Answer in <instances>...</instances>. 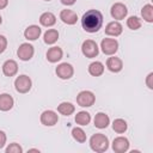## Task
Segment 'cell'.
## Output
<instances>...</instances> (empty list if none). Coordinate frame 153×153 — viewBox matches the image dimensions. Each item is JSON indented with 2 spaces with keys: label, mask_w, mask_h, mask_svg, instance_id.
<instances>
[{
  "label": "cell",
  "mask_w": 153,
  "mask_h": 153,
  "mask_svg": "<svg viewBox=\"0 0 153 153\" xmlns=\"http://www.w3.org/2000/svg\"><path fill=\"white\" fill-rule=\"evenodd\" d=\"M103 25V14L98 10H88L81 17V26L86 32L94 33Z\"/></svg>",
  "instance_id": "6da1fadb"
},
{
  "label": "cell",
  "mask_w": 153,
  "mask_h": 153,
  "mask_svg": "<svg viewBox=\"0 0 153 153\" xmlns=\"http://www.w3.org/2000/svg\"><path fill=\"white\" fill-rule=\"evenodd\" d=\"M90 147L96 153H103L109 148V139L102 133H96L90 137Z\"/></svg>",
  "instance_id": "7a4b0ae2"
},
{
  "label": "cell",
  "mask_w": 153,
  "mask_h": 153,
  "mask_svg": "<svg viewBox=\"0 0 153 153\" xmlns=\"http://www.w3.org/2000/svg\"><path fill=\"white\" fill-rule=\"evenodd\" d=\"M94 102H96V96L92 91L84 90L80 91L76 96V104L81 108H90L94 104Z\"/></svg>",
  "instance_id": "3957f363"
},
{
  "label": "cell",
  "mask_w": 153,
  "mask_h": 153,
  "mask_svg": "<svg viewBox=\"0 0 153 153\" xmlns=\"http://www.w3.org/2000/svg\"><path fill=\"white\" fill-rule=\"evenodd\" d=\"M81 53L87 59H93L99 54V47L93 39H86L81 44Z\"/></svg>",
  "instance_id": "277c9868"
},
{
  "label": "cell",
  "mask_w": 153,
  "mask_h": 153,
  "mask_svg": "<svg viewBox=\"0 0 153 153\" xmlns=\"http://www.w3.org/2000/svg\"><path fill=\"white\" fill-rule=\"evenodd\" d=\"M32 87V81L29 75L22 74L16 78L14 80V88L19 93H27Z\"/></svg>",
  "instance_id": "5b68a950"
},
{
  "label": "cell",
  "mask_w": 153,
  "mask_h": 153,
  "mask_svg": "<svg viewBox=\"0 0 153 153\" xmlns=\"http://www.w3.org/2000/svg\"><path fill=\"white\" fill-rule=\"evenodd\" d=\"M100 49L105 55H115L118 50V42L115 38H103L100 42Z\"/></svg>",
  "instance_id": "8992f818"
},
{
  "label": "cell",
  "mask_w": 153,
  "mask_h": 153,
  "mask_svg": "<svg viewBox=\"0 0 153 153\" xmlns=\"http://www.w3.org/2000/svg\"><path fill=\"white\" fill-rule=\"evenodd\" d=\"M55 73L56 75L62 79V80H68L71 79L73 75H74V68L71 63H67V62H62L60 65H57L56 69H55Z\"/></svg>",
  "instance_id": "52a82bcc"
},
{
  "label": "cell",
  "mask_w": 153,
  "mask_h": 153,
  "mask_svg": "<svg viewBox=\"0 0 153 153\" xmlns=\"http://www.w3.org/2000/svg\"><path fill=\"white\" fill-rule=\"evenodd\" d=\"M35 54V48L30 43H22L17 50V56L22 61H29Z\"/></svg>",
  "instance_id": "ba28073f"
},
{
  "label": "cell",
  "mask_w": 153,
  "mask_h": 153,
  "mask_svg": "<svg viewBox=\"0 0 153 153\" xmlns=\"http://www.w3.org/2000/svg\"><path fill=\"white\" fill-rule=\"evenodd\" d=\"M110 14H111V17L115 19V20H122V19H124L126 17H127V14H128V8H127V6L124 5V4H122V2H115L112 6H111V8H110Z\"/></svg>",
  "instance_id": "9c48e42d"
},
{
  "label": "cell",
  "mask_w": 153,
  "mask_h": 153,
  "mask_svg": "<svg viewBox=\"0 0 153 153\" xmlns=\"http://www.w3.org/2000/svg\"><path fill=\"white\" fill-rule=\"evenodd\" d=\"M39 121L45 127H53L59 122V115L53 110H45L41 114Z\"/></svg>",
  "instance_id": "30bf717a"
},
{
  "label": "cell",
  "mask_w": 153,
  "mask_h": 153,
  "mask_svg": "<svg viewBox=\"0 0 153 153\" xmlns=\"http://www.w3.org/2000/svg\"><path fill=\"white\" fill-rule=\"evenodd\" d=\"M129 140L124 136H117L112 141V151L115 153H126L129 151Z\"/></svg>",
  "instance_id": "8fae6325"
},
{
  "label": "cell",
  "mask_w": 153,
  "mask_h": 153,
  "mask_svg": "<svg viewBox=\"0 0 153 153\" xmlns=\"http://www.w3.org/2000/svg\"><path fill=\"white\" fill-rule=\"evenodd\" d=\"M123 31V26L118 20H114L106 24L105 26V35L111 36V37H117L122 33Z\"/></svg>",
  "instance_id": "7c38bea8"
},
{
  "label": "cell",
  "mask_w": 153,
  "mask_h": 153,
  "mask_svg": "<svg viewBox=\"0 0 153 153\" xmlns=\"http://www.w3.org/2000/svg\"><path fill=\"white\" fill-rule=\"evenodd\" d=\"M106 68H108L111 73H118V72H121L122 68H123V61H122L120 57L111 55V56L108 57V60H106Z\"/></svg>",
  "instance_id": "4fadbf2b"
},
{
  "label": "cell",
  "mask_w": 153,
  "mask_h": 153,
  "mask_svg": "<svg viewBox=\"0 0 153 153\" xmlns=\"http://www.w3.org/2000/svg\"><path fill=\"white\" fill-rule=\"evenodd\" d=\"M45 56L50 63H56V62L61 61V59L63 57V50L60 47H51L48 49Z\"/></svg>",
  "instance_id": "5bb4252c"
},
{
  "label": "cell",
  "mask_w": 153,
  "mask_h": 153,
  "mask_svg": "<svg viewBox=\"0 0 153 153\" xmlns=\"http://www.w3.org/2000/svg\"><path fill=\"white\" fill-rule=\"evenodd\" d=\"M2 73L5 76H14L18 73V63L14 60H6L2 63Z\"/></svg>",
  "instance_id": "9a60e30c"
},
{
  "label": "cell",
  "mask_w": 153,
  "mask_h": 153,
  "mask_svg": "<svg viewBox=\"0 0 153 153\" xmlns=\"http://www.w3.org/2000/svg\"><path fill=\"white\" fill-rule=\"evenodd\" d=\"M60 19L67 25H74L78 22V14L72 10H62L60 12Z\"/></svg>",
  "instance_id": "2e32d148"
},
{
  "label": "cell",
  "mask_w": 153,
  "mask_h": 153,
  "mask_svg": "<svg viewBox=\"0 0 153 153\" xmlns=\"http://www.w3.org/2000/svg\"><path fill=\"white\" fill-rule=\"evenodd\" d=\"M42 33V29L38 26V25H29L25 31H24V37L27 39V41H36L39 38Z\"/></svg>",
  "instance_id": "e0dca14e"
},
{
  "label": "cell",
  "mask_w": 153,
  "mask_h": 153,
  "mask_svg": "<svg viewBox=\"0 0 153 153\" xmlns=\"http://www.w3.org/2000/svg\"><path fill=\"white\" fill-rule=\"evenodd\" d=\"M93 123H94L96 128L104 129L110 124V117L105 112H98V114H96V116L93 118Z\"/></svg>",
  "instance_id": "ac0fdd59"
},
{
  "label": "cell",
  "mask_w": 153,
  "mask_h": 153,
  "mask_svg": "<svg viewBox=\"0 0 153 153\" xmlns=\"http://www.w3.org/2000/svg\"><path fill=\"white\" fill-rule=\"evenodd\" d=\"M14 105V99L8 93L0 94V111H10Z\"/></svg>",
  "instance_id": "d6986e66"
},
{
  "label": "cell",
  "mask_w": 153,
  "mask_h": 153,
  "mask_svg": "<svg viewBox=\"0 0 153 153\" xmlns=\"http://www.w3.org/2000/svg\"><path fill=\"white\" fill-rule=\"evenodd\" d=\"M56 23V16L53 12H44L39 16V24L45 27H50L55 25Z\"/></svg>",
  "instance_id": "ffe728a7"
},
{
  "label": "cell",
  "mask_w": 153,
  "mask_h": 153,
  "mask_svg": "<svg viewBox=\"0 0 153 153\" xmlns=\"http://www.w3.org/2000/svg\"><path fill=\"white\" fill-rule=\"evenodd\" d=\"M104 65L100 61H93L88 65V73L92 76H100L104 73Z\"/></svg>",
  "instance_id": "44dd1931"
},
{
  "label": "cell",
  "mask_w": 153,
  "mask_h": 153,
  "mask_svg": "<svg viewBox=\"0 0 153 153\" xmlns=\"http://www.w3.org/2000/svg\"><path fill=\"white\" fill-rule=\"evenodd\" d=\"M74 111L75 106L69 102H62L57 105V112L63 116H71L72 114H74Z\"/></svg>",
  "instance_id": "7402d4cb"
},
{
  "label": "cell",
  "mask_w": 153,
  "mask_h": 153,
  "mask_svg": "<svg viewBox=\"0 0 153 153\" xmlns=\"http://www.w3.org/2000/svg\"><path fill=\"white\" fill-rule=\"evenodd\" d=\"M59 39V31L55 29H48L43 35V41L45 44L51 45Z\"/></svg>",
  "instance_id": "603a6c76"
},
{
  "label": "cell",
  "mask_w": 153,
  "mask_h": 153,
  "mask_svg": "<svg viewBox=\"0 0 153 153\" xmlns=\"http://www.w3.org/2000/svg\"><path fill=\"white\" fill-rule=\"evenodd\" d=\"M74 121L79 126H87L91 122V115L87 111H79V112H76Z\"/></svg>",
  "instance_id": "cb8c5ba5"
},
{
  "label": "cell",
  "mask_w": 153,
  "mask_h": 153,
  "mask_svg": "<svg viewBox=\"0 0 153 153\" xmlns=\"http://www.w3.org/2000/svg\"><path fill=\"white\" fill-rule=\"evenodd\" d=\"M112 129H114V131L117 133V134H123V133L127 131L128 124H127V122H126L123 118H116V120H114V122H112Z\"/></svg>",
  "instance_id": "d4e9b609"
},
{
  "label": "cell",
  "mask_w": 153,
  "mask_h": 153,
  "mask_svg": "<svg viewBox=\"0 0 153 153\" xmlns=\"http://www.w3.org/2000/svg\"><path fill=\"white\" fill-rule=\"evenodd\" d=\"M141 17L147 23H153V6L151 4L143 5L141 8Z\"/></svg>",
  "instance_id": "484cf974"
},
{
  "label": "cell",
  "mask_w": 153,
  "mask_h": 153,
  "mask_svg": "<svg viewBox=\"0 0 153 153\" xmlns=\"http://www.w3.org/2000/svg\"><path fill=\"white\" fill-rule=\"evenodd\" d=\"M72 136H73V139L76 141V142H79V143H84V142H86V133L84 131V129L82 128H80V127H74L73 129H72Z\"/></svg>",
  "instance_id": "4316f807"
},
{
  "label": "cell",
  "mask_w": 153,
  "mask_h": 153,
  "mask_svg": "<svg viewBox=\"0 0 153 153\" xmlns=\"http://www.w3.org/2000/svg\"><path fill=\"white\" fill-rule=\"evenodd\" d=\"M127 26L130 30H139L141 27V19L136 16H130L127 19Z\"/></svg>",
  "instance_id": "83f0119b"
},
{
  "label": "cell",
  "mask_w": 153,
  "mask_h": 153,
  "mask_svg": "<svg viewBox=\"0 0 153 153\" xmlns=\"http://www.w3.org/2000/svg\"><path fill=\"white\" fill-rule=\"evenodd\" d=\"M6 153H23V147L17 143V142H12L6 147Z\"/></svg>",
  "instance_id": "f1b7e54d"
},
{
  "label": "cell",
  "mask_w": 153,
  "mask_h": 153,
  "mask_svg": "<svg viewBox=\"0 0 153 153\" xmlns=\"http://www.w3.org/2000/svg\"><path fill=\"white\" fill-rule=\"evenodd\" d=\"M7 48V38L4 35H0V54H2Z\"/></svg>",
  "instance_id": "f546056e"
},
{
  "label": "cell",
  "mask_w": 153,
  "mask_h": 153,
  "mask_svg": "<svg viewBox=\"0 0 153 153\" xmlns=\"http://www.w3.org/2000/svg\"><path fill=\"white\" fill-rule=\"evenodd\" d=\"M146 85L149 90H153V72H151L147 76H146Z\"/></svg>",
  "instance_id": "4dcf8cb0"
},
{
  "label": "cell",
  "mask_w": 153,
  "mask_h": 153,
  "mask_svg": "<svg viewBox=\"0 0 153 153\" xmlns=\"http://www.w3.org/2000/svg\"><path fill=\"white\" fill-rule=\"evenodd\" d=\"M6 140H7V136H6L5 131H4V130H0V149L5 147V145H6Z\"/></svg>",
  "instance_id": "1f68e13d"
},
{
  "label": "cell",
  "mask_w": 153,
  "mask_h": 153,
  "mask_svg": "<svg viewBox=\"0 0 153 153\" xmlns=\"http://www.w3.org/2000/svg\"><path fill=\"white\" fill-rule=\"evenodd\" d=\"M60 1H61V4L65 5V6H72V5L75 4L76 0H60Z\"/></svg>",
  "instance_id": "d6a6232c"
},
{
  "label": "cell",
  "mask_w": 153,
  "mask_h": 153,
  "mask_svg": "<svg viewBox=\"0 0 153 153\" xmlns=\"http://www.w3.org/2000/svg\"><path fill=\"white\" fill-rule=\"evenodd\" d=\"M8 5V0H0V10L6 8Z\"/></svg>",
  "instance_id": "836d02e7"
},
{
  "label": "cell",
  "mask_w": 153,
  "mask_h": 153,
  "mask_svg": "<svg viewBox=\"0 0 153 153\" xmlns=\"http://www.w3.org/2000/svg\"><path fill=\"white\" fill-rule=\"evenodd\" d=\"M29 152H39V149H37V148H31V149H29Z\"/></svg>",
  "instance_id": "e575fe53"
},
{
  "label": "cell",
  "mask_w": 153,
  "mask_h": 153,
  "mask_svg": "<svg viewBox=\"0 0 153 153\" xmlns=\"http://www.w3.org/2000/svg\"><path fill=\"white\" fill-rule=\"evenodd\" d=\"M2 24V18H1V16H0V25Z\"/></svg>",
  "instance_id": "d590c367"
},
{
  "label": "cell",
  "mask_w": 153,
  "mask_h": 153,
  "mask_svg": "<svg viewBox=\"0 0 153 153\" xmlns=\"http://www.w3.org/2000/svg\"><path fill=\"white\" fill-rule=\"evenodd\" d=\"M44 1H51V0H44Z\"/></svg>",
  "instance_id": "8d00e7d4"
}]
</instances>
